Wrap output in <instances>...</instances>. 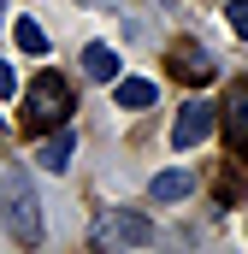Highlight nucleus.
I'll use <instances>...</instances> for the list:
<instances>
[{"mask_svg": "<svg viewBox=\"0 0 248 254\" xmlns=\"http://www.w3.org/2000/svg\"><path fill=\"white\" fill-rule=\"evenodd\" d=\"M71 113H77V101H71V83H65L60 71H42V77L30 83V95H24V113H18V125H24V136H54V130L71 125Z\"/></svg>", "mask_w": 248, "mask_h": 254, "instance_id": "f257e3e1", "label": "nucleus"}, {"mask_svg": "<svg viewBox=\"0 0 248 254\" xmlns=\"http://www.w3.org/2000/svg\"><path fill=\"white\" fill-rule=\"evenodd\" d=\"M0 219H6V231L18 243H42V195H36L24 166L0 172Z\"/></svg>", "mask_w": 248, "mask_h": 254, "instance_id": "f03ea898", "label": "nucleus"}, {"mask_svg": "<svg viewBox=\"0 0 248 254\" xmlns=\"http://www.w3.org/2000/svg\"><path fill=\"white\" fill-rule=\"evenodd\" d=\"M160 231H154V219H142V213H124V207H113V213H101L95 219V243L101 249H142V243H154Z\"/></svg>", "mask_w": 248, "mask_h": 254, "instance_id": "7ed1b4c3", "label": "nucleus"}, {"mask_svg": "<svg viewBox=\"0 0 248 254\" xmlns=\"http://www.w3.org/2000/svg\"><path fill=\"white\" fill-rule=\"evenodd\" d=\"M219 130H225L231 154L248 166V83H231V95L219 101Z\"/></svg>", "mask_w": 248, "mask_h": 254, "instance_id": "20e7f679", "label": "nucleus"}, {"mask_svg": "<svg viewBox=\"0 0 248 254\" xmlns=\"http://www.w3.org/2000/svg\"><path fill=\"white\" fill-rule=\"evenodd\" d=\"M213 125H219V107L189 101L184 113H178V125H172V148H178V154H189L195 142H207V136H213Z\"/></svg>", "mask_w": 248, "mask_h": 254, "instance_id": "39448f33", "label": "nucleus"}, {"mask_svg": "<svg viewBox=\"0 0 248 254\" xmlns=\"http://www.w3.org/2000/svg\"><path fill=\"white\" fill-rule=\"evenodd\" d=\"M172 77H184V83H213L219 77V65H213V54L201 48V42H172Z\"/></svg>", "mask_w": 248, "mask_h": 254, "instance_id": "423d86ee", "label": "nucleus"}, {"mask_svg": "<svg viewBox=\"0 0 248 254\" xmlns=\"http://www.w3.org/2000/svg\"><path fill=\"white\" fill-rule=\"evenodd\" d=\"M71 154H77V130H71V125L54 130V136H42V148H36V160H42L48 172H65V166H71Z\"/></svg>", "mask_w": 248, "mask_h": 254, "instance_id": "0eeeda50", "label": "nucleus"}, {"mask_svg": "<svg viewBox=\"0 0 248 254\" xmlns=\"http://www.w3.org/2000/svg\"><path fill=\"white\" fill-rule=\"evenodd\" d=\"M83 77H89V83H119V54H113L107 42H89V48H83Z\"/></svg>", "mask_w": 248, "mask_h": 254, "instance_id": "6e6552de", "label": "nucleus"}, {"mask_svg": "<svg viewBox=\"0 0 248 254\" xmlns=\"http://www.w3.org/2000/svg\"><path fill=\"white\" fill-rule=\"evenodd\" d=\"M189 190H195V178H189V172H178V166H172V172H160V178L148 184V195H154V201H184Z\"/></svg>", "mask_w": 248, "mask_h": 254, "instance_id": "1a4fd4ad", "label": "nucleus"}, {"mask_svg": "<svg viewBox=\"0 0 248 254\" xmlns=\"http://www.w3.org/2000/svg\"><path fill=\"white\" fill-rule=\"evenodd\" d=\"M113 95H119V107H154V95H160V89H154L148 77H119V89H113Z\"/></svg>", "mask_w": 248, "mask_h": 254, "instance_id": "9d476101", "label": "nucleus"}, {"mask_svg": "<svg viewBox=\"0 0 248 254\" xmlns=\"http://www.w3.org/2000/svg\"><path fill=\"white\" fill-rule=\"evenodd\" d=\"M12 42H18L24 54H48V30H42L36 18H18V24H12Z\"/></svg>", "mask_w": 248, "mask_h": 254, "instance_id": "9b49d317", "label": "nucleus"}, {"mask_svg": "<svg viewBox=\"0 0 248 254\" xmlns=\"http://www.w3.org/2000/svg\"><path fill=\"white\" fill-rule=\"evenodd\" d=\"M225 18H231V30L248 42V0H231V12H225Z\"/></svg>", "mask_w": 248, "mask_h": 254, "instance_id": "f8f14e48", "label": "nucleus"}, {"mask_svg": "<svg viewBox=\"0 0 248 254\" xmlns=\"http://www.w3.org/2000/svg\"><path fill=\"white\" fill-rule=\"evenodd\" d=\"M12 95H18V77H12V65L0 60V101H12Z\"/></svg>", "mask_w": 248, "mask_h": 254, "instance_id": "ddd939ff", "label": "nucleus"}, {"mask_svg": "<svg viewBox=\"0 0 248 254\" xmlns=\"http://www.w3.org/2000/svg\"><path fill=\"white\" fill-rule=\"evenodd\" d=\"M0 12H6V0H0Z\"/></svg>", "mask_w": 248, "mask_h": 254, "instance_id": "4468645a", "label": "nucleus"}]
</instances>
